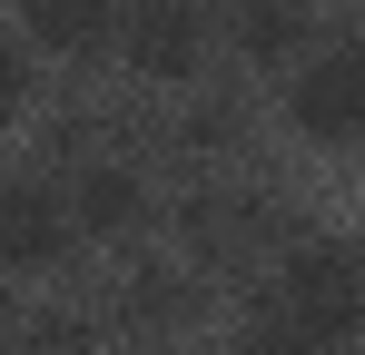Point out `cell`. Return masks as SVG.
<instances>
[{
  "instance_id": "9c48e42d",
  "label": "cell",
  "mask_w": 365,
  "mask_h": 355,
  "mask_svg": "<svg viewBox=\"0 0 365 355\" xmlns=\"http://www.w3.org/2000/svg\"><path fill=\"white\" fill-rule=\"evenodd\" d=\"M30 99V59H20V40H0V118Z\"/></svg>"
},
{
  "instance_id": "6da1fadb",
  "label": "cell",
  "mask_w": 365,
  "mask_h": 355,
  "mask_svg": "<svg viewBox=\"0 0 365 355\" xmlns=\"http://www.w3.org/2000/svg\"><path fill=\"white\" fill-rule=\"evenodd\" d=\"M277 306L297 316L316 346L336 355L346 336H365V247H346V237H316V247H297L287 267H277Z\"/></svg>"
},
{
  "instance_id": "277c9868",
  "label": "cell",
  "mask_w": 365,
  "mask_h": 355,
  "mask_svg": "<svg viewBox=\"0 0 365 355\" xmlns=\"http://www.w3.org/2000/svg\"><path fill=\"white\" fill-rule=\"evenodd\" d=\"M119 40H128V69H138V79H168V89H178V79L207 69V10H197V0H138Z\"/></svg>"
},
{
  "instance_id": "3957f363",
  "label": "cell",
  "mask_w": 365,
  "mask_h": 355,
  "mask_svg": "<svg viewBox=\"0 0 365 355\" xmlns=\"http://www.w3.org/2000/svg\"><path fill=\"white\" fill-rule=\"evenodd\" d=\"M69 207L60 187H40V178H0V277H50L69 257Z\"/></svg>"
},
{
  "instance_id": "5b68a950",
  "label": "cell",
  "mask_w": 365,
  "mask_h": 355,
  "mask_svg": "<svg viewBox=\"0 0 365 355\" xmlns=\"http://www.w3.org/2000/svg\"><path fill=\"white\" fill-rule=\"evenodd\" d=\"M148 217V178L128 168V158H89V168L69 178V227L79 237H128Z\"/></svg>"
},
{
  "instance_id": "ba28073f",
  "label": "cell",
  "mask_w": 365,
  "mask_h": 355,
  "mask_svg": "<svg viewBox=\"0 0 365 355\" xmlns=\"http://www.w3.org/2000/svg\"><path fill=\"white\" fill-rule=\"evenodd\" d=\"M237 355H326V346L306 336L277 296H257V306H247V326H237Z\"/></svg>"
},
{
  "instance_id": "7a4b0ae2",
  "label": "cell",
  "mask_w": 365,
  "mask_h": 355,
  "mask_svg": "<svg viewBox=\"0 0 365 355\" xmlns=\"http://www.w3.org/2000/svg\"><path fill=\"white\" fill-rule=\"evenodd\" d=\"M287 128L306 148H356L365 138V40H326L287 79Z\"/></svg>"
},
{
  "instance_id": "52a82bcc",
  "label": "cell",
  "mask_w": 365,
  "mask_h": 355,
  "mask_svg": "<svg viewBox=\"0 0 365 355\" xmlns=\"http://www.w3.org/2000/svg\"><path fill=\"white\" fill-rule=\"evenodd\" d=\"M306 30H316V10H306V0H247V10H237V59L287 69V59L306 50Z\"/></svg>"
},
{
  "instance_id": "8992f818",
  "label": "cell",
  "mask_w": 365,
  "mask_h": 355,
  "mask_svg": "<svg viewBox=\"0 0 365 355\" xmlns=\"http://www.w3.org/2000/svg\"><path fill=\"white\" fill-rule=\"evenodd\" d=\"M20 20L50 59H99L128 30V0H20Z\"/></svg>"
}]
</instances>
